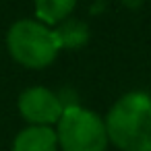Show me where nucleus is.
<instances>
[{
    "instance_id": "f257e3e1",
    "label": "nucleus",
    "mask_w": 151,
    "mask_h": 151,
    "mask_svg": "<svg viewBox=\"0 0 151 151\" xmlns=\"http://www.w3.org/2000/svg\"><path fill=\"white\" fill-rule=\"evenodd\" d=\"M106 130L122 151H151V97L141 91L122 95L108 112Z\"/></svg>"
},
{
    "instance_id": "f03ea898",
    "label": "nucleus",
    "mask_w": 151,
    "mask_h": 151,
    "mask_svg": "<svg viewBox=\"0 0 151 151\" xmlns=\"http://www.w3.org/2000/svg\"><path fill=\"white\" fill-rule=\"evenodd\" d=\"M11 56L27 68H44L54 62L60 46L52 29L37 21H17L6 35Z\"/></svg>"
},
{
    "instance_id": "7ed1b4c3",
    "label": "nucleus",
    "mask_w": 151,
    "mask_h": 151,
    "mask_svg": "<svg viewBox=\"0 0 151 151\" xmlns=\"http://www.w3.org/2000/svg\"><path fill=\"white\" fill-rule=\"evenodd\" d=\"M58 143L62 151H106V122L79 106H66L58 120Z\"/></svg>"
},
{
    "instance_id": "20e7f679",
    "label": "nucleus",
    "mask_w": 151,
    "mask_h": 151,
    "mask_svg": "<svg viewBox=\"0 0 151 151\" xmlns=\"http://www.w3.org/2000/svg\"><path fill=\"white\" fill-rule=\"evenodd\" d=\"M19 112L23 114V118L27 122L37 124V126H48V124L60 120V116L64 112V104L50 89H46V87H31V89L21 93V97H19Z\"/></svg>"
},
{
    "instance_id": "39448f33",
    "label": "nucleus",
    "mask_w": 151,
    "mask_h": 151,
    "mask_svg": "<svg viewBox=\"0 0 151 151\" xmlns=\"http://www.w3.org/2000/svg\"><path fill=\"white\" fill-rule=\"evenodd\" d=\"M58 137L50 126L31 124L21 130L13 143V151H56Z\"/></svg>"
},
{
    "instance_id": "423d86ee",
    "label": "nucleus",
    "mask_w": 151,
    "mask_h": 151,
    "mask_svg": "<svg viewBox=\"0 0 151 151\" xmlns=\"http://www.w3.org/2000/svg\"><path fill=\"white\" fill-rule=\"evenodd\" d=\"M54 35H56V42L60 48H81L89 40V27L83 21L64 19L54 29Z\"/></svg>"
},
{
    "instance_id": "0eeeda50",
    "label": "nucleus",
    "mask_w": 151,
    "mask_h": 151,
    "mask_svg": "<svg viewBox=\"0 0 151 151\" xmlns=\"http://www.w3.org/2000/svg\"><path fill=\"white\" fill-rule=\"evenodd\" d=\"M77 0H35V13L48 25L62 23L75 9Z\"/></svg>"
}]
</instances>
